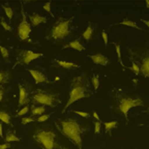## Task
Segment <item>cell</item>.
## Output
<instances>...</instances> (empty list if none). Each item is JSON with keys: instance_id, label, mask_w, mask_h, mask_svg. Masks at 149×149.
Returning a JSON list of instances; mask_svg holds the SVG:
<instances>
[{"instance_id": "cell-15", "label": "cell", "mask_w": 149, "mask_h": 149, "mask_svg": "<svg viewBox=\"0 0 149 149\" xmlns=\"http://www.w3.org/2000/svg\"><path fill=\"white\" fill-rule=\"evenodd\" d=\"M66 48H72V49L76 50L78 52H83L85 50V47L81 44L80 40H74L72 42H70L68 45H64L62 47V49H66Z\"/></svg>"}, {"instance_id": "cell-16", "label": "cell", "mask_w": 149, "mask_h": 149, "mask_svg": "<svg viewBox=\"0 0 149 149\" xmlns=\"http://www.w3.org/2000/svg\"><path fill=\"white\" fill-rule=\"evenodd\" d=\"M4 141L6 143H12V142H20L21 139L18 138L15 134V132L10 128H7V132H6V136L4 138Z\"/></svg>"}, {"instance_id": "cell-41", "label": "cell", "mask_w": 149, "mask_h": 149, "mask_svg": "<svg viewBox=\"0 0 149 149\" xmlns=\"http://www.w3.org/2000/svg\"><path fill=\"white\" fill-rule=\"evenodd\" d=\"M145 3H146V6L149 8V0H146V2H145Z\"/></svg>"}, {"instance_id": "cell-21", "label": "cell", "mask_w": 149, "mask_h": 149, "mask_svg": "<svg viewBox=\"0 0 149 149\" xmlns=\"http://www.w3.org/2000/svg\"><path fill=\"white\" fill-rule=\"evenodd\" d=\"M9 78H10V74L8 72L0 70V85L1 84H6L8 82Z\"/></svg>"}, {"instance_id": "cell-6", "label": "cell", "mask_w": 149, "mask_h": 149, "mask_svg": "<svg viewBox=\"0 0 149 149\" xmlns=\"http://www.w3.org/2000/svg\"><path fill=\"white\" fill-rule=\"evenodd\" d=\"M144 102H143L141 97H130V96H121L118 100V110L120 113L124 115L126 119H127V114L132 108L136 107H143Z\"/></svg>"}, {"instance_id": "cell-34", "label": "cell", "mask_w": 149, "mask_h": 149, "mask_svg": "<svg viewBox=\"0 0 149 149\" xmlns=\"http://www.w3.org/2000/svg\"><path fill=\"white\" fill-rule=\"evenodd\" d=\"M42 8H44L45 12L51 13V2H46L44 4V6H42Z\"/></svg>"}, {"instance_id": "cell-35", "label": "cell", "mask_w": 149, "mask_h": 149, "mask_svg": "<svg viewBox=\"0 0 149 149\" xmlns=\"http://www.w3.org/2000/svg\"><path fill=\"white\" fill-rule=\"evenodd\" d=\"M102 40H104V42H105V45L107 46L108 45V34L105 30L102 31Z\"/></svg>"}, {"instance_id": "cell-9", "label": "cell", "mask_w": 149, "mask_h": 149, "mask_svg": "<svg viewBox=\"0 0 149 149\" xmlns=\"http://www.w3.org/2000/svg\"><path fill=\"white\" fill-rule=\"evenodd\" d=\"M140 60H141V63L139 65L140 74H142L143 77L149 78V50L141 55Z\"/></svg>"}, {"instance_id": "cell-26", "label": "cell", "mask_w": 149, "mask_h": 149, "mask_svg": "<svg viewBox=\"0 0 149 149\" xmlns=\"http://www.w3.org/2000/svg\"><path fill=\"white\" fill-rule=\"evenodd\" d=\"M0 24H1L2 27L4 28V30H6V31H12L13 30V27L9 25V24L7 23L3 18H0Z\"/></svg>"}, {"instance_id": "cell-2", "label": "cell", "mask_w": 149, "mask_h": 149, "mask_svg": "<svg viewBox=\"0 0 149 149\" xmlns=\"http://www.w3.org/2000/svg\"><path fill=\"white\" fill-rule=\"evenodd\" d=\"M55 123L58 130L64 137L72 141V143L74 144L78 149H83L82 135L84 133V128L79 123V121L74 118H66L58 121L56 120Z\"/></svg>"}, {"instance_id": "cell-22", "label": "cell", "mask_w": 149, "mask_h": 149, "mask_svg": "<svg viewBox=\"0 0 149 149\" xmlns=\"http://www.w3.org/2000/svg\"><path fill=\"white\" fill-rule=\"evenodd\" d=\"M104 125H105L106 133H110L113 128L117 127V125H118V122H117V121H109V122H105V123H104Z\"/></svg>"}, {"instance_id": "cell-20", "label": "cell", "mask_w": 149, "mask_h": 149, "mask_svg": "<svg viewBox=\"0 0 149 149\" xmlns=\"http://www.w3.org/2000/svg\"><path fill=\"white\" fill-rule=\"evenodd\" d=\"M2 8L4 9L5 15H6V17L8 18V20L12 21L13 16H14V10H13V8L10 7V5H9L8 3H4V4H2Z\"/></svg>"}, {"instance_id": "cell-37", "label": "cell", "mask_w": 149, "mask_h": 149, "mask_svg": "<svg viewBox=\"0 0 149 149\" xmlns=\"http://www.w3.org/2000/svg\"><path fill=\"white\" fill-rule=\"evenodd\" d=\"M10 148V144L9 143H4V144L0 145V149H8Z\"/></svg>"}, {"instance_id": "cell-17", "label": "cell", "mask_w": 149, "mask_h": 149, "mask_svg": "<svg viewBox=\"0 0 149 149\" xmlns=\"http://www.w3.org/2000/svg\"><path fill=\"white\" fill-rule=\"evenodd\" d=\"M31 115L34 116H40V115L46 113V108L45 106H36V105H31L30 107Z\"/></svg>"}, {"instance_id": "cell-42", "label": "cell", "mask_w": 149, "mask_h": 149, "mask_svg": "<svg viewBox=\"0 0 149 149\" xmlns=\"http://www.w3.org/2000/svg\"><path fill=\"white\" fill-rule=\"evenodd\" d=\"M56 81H59V78H58V77H56V78H55V80H54V82H56Z\"/></svg>"}, {"instance_id": "cell-4", "label": "cell", "mask_w": 149, "mask_h": 149, "mask_svg": "<svg viewBox=\"0 0 149 149\" xmlns=\"http://www.w3.org/2000/svg\"><path fill=\"white\" fill-rule=\"evenodd\" d=\"M30 102L32 105L49 106L52 108H56L61 102V100L58 93H52L42 89H37L32 93Z\"/></svg>"}, {"instance_id": "cell-36", "label": "cell", "mask_w": 149, "mask_h": 149, "mask_svg": "<svg viewBox=\"0 0 149 149\" xmlns=\"http://www.w3.org/2000/svg\"><path fill=\"white\" fill-rule=\"evenodd\" d=\"M3 96H4V88H3V87H0V102H2Z\"/></svg>"}, {"instance_id": "cell-18", "label": "cell", "mask_w": 149, "mask_h": 149, "mask_svg": "<svg viewBox=\"0 0 149 149\" xmlns=\"http://www.w3.org/2000/svg\"><path fill=\"white\" fill-rule=\"evenodd\" d=\"M0 121L4 122L5 124H7L8 126L13 127V122H12V115L7 113L5 111H0Z\"/></svg>"}, {"instance_id": "cell-33", "label": "cell", "mask_w": 149, "mask_h": 149, "mask_svg": "<svg viewBox=\"0 0 149 149\" xmlns=\"http://www.w3.org/2000/svg\"><path fill=\"white\" fill-rule=\"evenodd\" d=\"M74 113V114L77 115H80V116H82L83 118H88V117H90V114H88V113H86V112H81V111H72Z\"/></svg>"}, {"instance_id": "cell-14", "label": "cell", "mask_w": 149, "mask_h": 149, "mask_svg": "<svg viewBox=\"0 0 149 149\" xmlns=\"http://www.w3.org/2000/svg\"><path fill=\"white\" fill-rule=\"evenodd\" d=\"M89 58L95 63V64L102 65V66H106L110 62L108 57H106L105 55H102V53H97L95 55H89Z\"/></svg>"}, {"instance_id": "cell-30", "label": "cell", "mask_w": 149, "mask_h": 149, "mask_svg": "<svg viewBox=\"0 0 149 149\" xmlns=\"http://www.w3.org/2000/svg\"><path fill=\"white\" fill-rule=\"evenodd\" d=\"M0 52H1V55H2L3 58H7V57H8L9 52H8V50L5 48V47L0 46Z\"/></svg>"}, {"instance_id": "cell-38", "label": "cell", "mask_w": 149, "mask_h": 149, "mask_svg": "<svg viewBox=\"0 0 149 149\" xmlns=\"http://www.w3.org/2000/svg\"><path fill=\"white\" fill-rule=\"evenodd\" d=\"M92 116L94 117V118H95V119H96V120H97V121H100V116H98V114H97V113H96L95 111H94V112H93V113H92Z\"/></svg>"}, {"instance_id": "cell-12", "label": "cell", "mask_w": 149, "mask_h": 149, "mask_svg": "<svg viewBox=\"0 0 149 149\" xmlns=\"http://www.w3.org/2000/svg\"><path fill=\"white\" fill-rule=\"evenodd\" d=\"M28 19H29V23H30L31 27H36V26L40 25V24L47 23V21H48L47 17L42 16V15L37 14V13H32L31 15H29Z\"/></svg>"}, {"instance_id": "cell-13", "label": "cell", "mask_w": 149, "mask_h": 149, "mask_svg": "<svg viewBox=\"0 0 149 149\" xmlns=\"http://www.w3.org/2000/svg\"><path fill=\"white\" fill-rule=\"evenodd\" d=\"M29 74H31V77L33 78L34 80L35 84H40V83H45V84H48V83H51V82L48 80L47 76L45 74H42V72L37 70H28Z\"/></svg>"}, {"instance_id": "cell-40", "label": "cell", "mask_w": 149, "mask_h": 149, "mask_svg": "<svg viewBox=\"0 0 149 149\" xmlns=\"http://www.w3.org/2000/svg\"><path fill=\"white\" fill-rule=\"evenodd\" d=\"M141 21H142V22H143V23H144V24H145V25H146V26H147V27H148V28H149V20H141Z\"/></svg>"}, {"instance_id": "cell-43", "label": "cell", "mask_w": 149, "mask_h": 149, "mask_svg": "<svg viewBox=\"0 0 149 149\" xmlns=\"http://www.w3.org/2000/svg\"><path fill=\"white\" fill-rule=\"evenodd\" d=\"M147 112H149V109H148V110H147Z\"/></svg>"}, {"instance_id": "cell-8", "label": "cell", "mask_w": 149, "mask_h": 149, "mask_svg": "<svg viewBox=\"0 0 149 149\" xmlns=\"http://www.w3.org/2000/svg\"><path fill=\"white\" fill-rule=\"evenodd\" d=\"M42 56H44V54H42V53H35V52L31 51V50H29V49H23V50H21L20 54H19L18 57H17L15 66H17V64L18 65L29 64L31 61L36 60V59L42 57Z\"/></svg>"}, {"instance_id": "cell-19", "label": "cell", "mask_w": 149, "mask_h": 149, "mask_svg": "<svg viewBox=\"0 0 149 149\" xmlns=\"http://www.w3.org/2000/svg\"><path fill=\"white\" fill-rule=\"evenodd\" d=\"M92 34H93V27L91 26V24H89L88 27L86 28V30L84 31L83 34H82V37H83L84 40H90L91 37H92Z\"/></svg>"}, {"instance_id": "cell-23", "label": "cell", "mask_w": 149, "mask_h": 149, "mask_svg": "<svg viewBox=\"0 0 149 149\" xmlns=\"http://www.w3.org/2000/svg\"><path fill=\"white\" fill-rule=\"evenodd\" d=\"M120 25H125V26H128V27H133V28H136V29L141 30V28L137 25L136 22L132 21V20H128V19H125V20H123L122 22H120Z\"/></svg>"}, {"instance_id": "cell-10", "label": "cell", "mask_w": 149, "mask_h": 149, "mask_svg": "<svg viewBox=\"0 0 149 149\" xmlns=\"http://www.w3.org/2000/svg\"><path fill=\"white\" fill-rule=\"evenodd\" d=\"M19 91H20V97H19V107H25L30 102V95L27 87L23 86L22 84H19Z\"/></svg>"}, {"instance_id": "cell-25", "label": "cell", "mask_w": 149, "mask_h": 149, "mask_svg": "<svg viewBox=\"0 0 149 149\" xmlns=\"http://www.w3.org/2000/svg\"><path fill=\"white\" fill-rule=\"evenodd\" d=\"M114 46H115V48H116V53H117V56H118V60H119V62H120L121 66H122L123 68H125V65H124V63L122 62V58H121L120 45H119V44H116V42H114Z\"/></svg>"}, {"instance_id": "cell-11", "label": "cell", "mask_w": 149, "mask_h": 149, "mask_svg": "<svg viewBox=\"0 0 149 149\" xmlns=\"http://www.w3.org/2000/svg\"><path fill=\"white\" fill-rule=\"evenodd\" d=\"M52 65L55 68H62V70H72V68H79L80 65L74 62H70V61H63L58 60V59H53L52 60Z\"/></svg>"}, {"instance_id": "cell-31", "label": "cell", "mask_w": 149, "mask_h": 149, "mask_svg": "<svg viewBox=\"0 0 149 149\" xmlns=\"http://www.w3.org/2000/svg\"><path fill=\"white\" fill-rule=\"evenodd\" d=\"M50 116H51V114H42V115H40V116H38L37 121H38V122H44V121L48 120V119L50 118Z\"/></svg>"}, {"instance_id": "cell-39", "label": "cell", "mask_w": 149, "mask_h": 149, "mask_svg": "<svg viewBox=\"0 0 149 149\" xmlns=\"http://www.w3.org/2000/svg\"><path fill=\"white\" fill-rule=\"evenodd\" d=\"M0 138H3V126L1 121H0Z\"/></svg>"}, {"instance_id": "cell-7", "label": "cell", "mask_w": 149, "mask_h": 149, "mask_svg": "<svg viewBox=\"0 0 149 149\" xmlns=\"http://www.w3.org/2000/svg\"><path fill=\"white\" fill-rule=\"evenodd\" d=\"M21 14H22V20L18 26V36L21 40H25V42L28 40L29 42H32L30 38H29L31 30H32V27H31L30 23L28 22L27 16H26L25 12H24V8L21 9Z\"/></svg>"}, {"instance_id": "cell-5", "label": "cell", "mask_w": 149, "mask_h": 149, "mask_svg": "<svg viewBox=\"0 0 149 149\" xmlns=\"http://www.w3.org/2000/svg\"><path fill=\"white\" fill-rule=\"evenodd\" d=\"M56 133L53 130H46V128H38L35 130L33 135V140L40 144L44 149H57L59 145L55 141Z\"/></svg>"}, {"instance_id": "cell-27", "label": "cell", "mask_w": 149, "mask_h": 149, "mask_svg": "<svg viewBox=\"0 0 149 149\" xmlns=\"http://www.w3.org/2000/svg\"><path fill=\"white\" fill-rule=\"evenodd\" d=\"M29 110H30V108L28 107V105L25 106V107L22 108V109L17 113V116H24V115H26L28 112H29Z\"/></svg>"}, {"instance_id": "cell-28", "label": "cell", "mask_w": 149, "mask_h": 149, "mask_svg": "<svg viewBox=\"0 0 149 149\" xmlns=\"http://www.w3.org/2000/svg\"><path fill=\"white\" fill-rule=\"evenodd\" d=\"M130 70H134V72H135L136 74H140V68L139 65L137 64V63H135L133 60H132V66H130Z\"/></svg>"}, {"instance_id": "cell-1", "label": "cell", "mask_w": 149, "mask_h": 149, "mask_svg": "<svg viewBox=\"0 0 149 149\" xmlns=\"http://www.w3.org/2000/svg\"><path fill=\"white\" fill-rule=\"evenodd\" d=\"M90 82H89L88 76L87 74H79L77 77H74L72 80V84H70V95H68V100L65 104L64 108L62 110V113L66 111L70 105H72L74 102H78L83 98H88L91 96L92 92L90 89Z\"/></svg>"}, {"instance_id": "cell-24", "label": "cell", "mask_w": 149, "mask_h": 149, "mask_svg": "<svg viewBox=\"0 0 149 149\" xmlns=\"http://www.w3.org/2000/svg\"><path fill=\"white\" fill-rule=\"evenodd\" d=\"M91 84H92L94 91L97 90L98 87H100V77H98V74H93L92 78H91Z\"/></svg>"}, {"instance_id": "cell-29", "label": "cell", "mask_w": 149, "mask_h": 149, "mask_svg": "<svg viewBox=\"0 0 149 149\" xmlns=\"http://www.w3.org/2000/svg\"><path fill=\"white\" fill-rule=\"evenodd\" d=\"M34 120H35L34 117H24L21 120V123L23 124V125H26V124L30 123V122H33Z\"/></svg>"}, {"instance_id": "cell-32", "label": "cell", "mask_w": 149, "mask_h": 149, "mask_svg": "<svg viewBox=\"0 0 149 149\" xmlns=\"http://www.w3.org/2000/svg\"><path fill=\"white\" fill-rule=\"evenodd\" d=\"M100 128H102L100 121H95V122H94V132H95V134L100 133Z\"/></svg>"}, {"instance_id": "cell-3", "label": "cell", "mask_w": 149, "mask_h": 149, "mask_svg": "<svg viewBox=\"0 0 149 149\" xmlns=\"http://www.w3.org/2000/svg\"><path fill=\"white\" fill-rule=\"evenodd\" d=\"M72 19L74 18H59L52 26L49 34L46 36L47 40H54L55 42H58V40H61L65 37H68L72 32V28H74Z\"/></svg>"}]
</instances>
